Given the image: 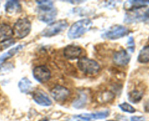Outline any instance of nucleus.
<instances>
[{
    "label": "nucleus",
    "instance_id": "6ab92c4d",
    "mask_svg": "<svg viewBox=\"0 0 149 121\" xmlns=\"http://www.w3.org/2000/svg\"><path fill=\"white\" fill-rule=\"evenodd\" d=\"M138 61L141 64L149 62V45L143 47L140 51L138 56Z\"/></svg>",
    "mask_w": 149,
    "mask_h": 121
},
{
    "label": "nucleus",
    "instance_id": "9b49d317",
    "mask_svg": "<svg viewBox=\"0 0 149 121\" xmlns=\"http://www.w3.org/2000/svg\"><path fill=\"white\" fill-rule=\"evenodd\" d=\"M33 100L37 104L43 106H49L52 104L49 96L42 90H37L33 94Z\"/></svg>",
    "mask_w": 149,
    "mask_h": 121
},
{
    "label": "nucleus",
    "instance_id": "1a4fd4ad",
    "mask_svg": "<svg viewBox=\"0 0 149 121\" xmlns=\"http://www.w3.org/2000/svg\"><path fill=\"white\" fill-rule=\"evenodd\" d=\"M110 111L104 110L101 112H96L93 113H84L78 115L74 116V118H79L83 121H90L91 120H98V119H105L109 115Z\"/></svg>",
    "mask_w": 149,
    "mask_h": 121
},
{
    "label": "nucleus",
    "instance_id": "ddd939ff",
    "mask_svg": "<svg viewBox=\"0 0 149 121\" xmlns=\"http://www.w3.org/2000/svg\"><path fill=\"white\" fill-rule=\"evenodd\" d=\"M14 34L13 29L7 24H1L0 26V43H4L11 39Z\"/></svg>",
    "mask_w": 149,
    "mask_h": 121
},
{
    "label": "nucleus",
    "instance_id": "aec40b11",
    "mask_svg": "<svg viewBox=\"0 0 149 121\" xmlns=\"http://www.w3.org/2000/svg\"><path fill=\"white\" fill-rule=\"evenodd\" d=\"M86 102H87V96L84 93H81L79 97L74 102L73 106L74 108H77V109H81L85 106Z\"/></svg>",
    "mask_w": 149,
    "mask_h": 121
},
{
    "label": "nucleus",
    "instance_id": "2eb2a0df",
    "mask_svg": "<svg viewBox=\"0 0 149 121\" xmlns=\"http://www.w3.org/2000/svg\"><path fill=\"white\" fill-rule=\"evenodd\" d=\"M4 10L7 13L13 15L21 12L22 8L17 1H7L4 5Z\"/></svg>",
    "mask_w": 149,
    "mask_h": 121
},
{
    "label": "nucleus",
    "instance_id": "f03ea898",
    "mask_svg": "<svg viewBox=\"0 0 149 121\" xmlns=\"http://www.w3.org/2000/svg\"><path fill=\"white\" fill-rule=\"evenodd\" d=\"M93 26V22L90 19L84 18L74 23L68 32V36L71 39H78L88 31Z\"/></svg>",
    "mask_w": 149,
    "mask_h": 121
},
{
    "label": "nucleus",
    "instance_id": "20e7f679",
    "mask_svg": "<svg viewBox=\"0 0 149 121\" xmlns=\"http://www.w3.org/2000/svg\"><path fill=\"white\" fill-rule=\"evenodd\" d=\"M68 27V23L65 20L52 22L41 32V35L45 37H51L64 31Z\"/></svg>",
    "mask_w": 149,
    "mask_h": 121
},
{
    "label": "nucleus",
    "instance_id": "dca6fc26",
    "mask_svg": "<svg viewBox=\"0 0 149 121\" xmlns=\"http://www.w3.org/2000/svg\"><path fill=\"white\" fill-rule=\"evenodd\" d=\"M18 87L20 92L23 93H29L33 90V84L27 77H23L18 83Z\"/></svg>",
    "mask_w": 149,
    "mask_h": 121
},
{
    "label": "nucleus",
    "instance_id": "7ed1b4c3",
    "mask_svg": "<svg viewBox=\"0 0 149 121\" xmlns=\"http://www.w3.org/2000/svg\"><path fill=\"white\" fill-rule=\"evenodd\" d=\"M77 66L81 71L87 75H95L100 69V65L93 59L82 57L77 62Z\"/></svg>",
    "mask_w": 149,
    "mask_h": 121
},
{
    "label": "nucleus",
    "instance_id": "0eeeda50",
    "mask_svg": "<svg viewBox=\"0 0 149 121\" xmlns=\"http://www.w3.org/2000/svg\"><path fill=\"white\" fill-rule=\"evenodd\" d=\"M33 77L39 83H45L50 79L51 71L45 66H38L33 69Z\"/></svg>",
    "mask_w": 149,
    "mask_h": 121
},
{
    "label": "nucleus",
    "instance_id": "9d476101",
    "mask_svg": "<svg viewBox=\"0 0 149 121\" xmlns=\"http://www.w3.org/2000/svg\"><path fill=\"white\" fill-rule=\"evenodd\" d=\"M113 61L118 66H126L130 61L131 56L125 50H120L113 53Z\"/></svg>",
    "mask_w": 149,
    "mask_h": 121
},
{
    "label": "nucleus",
    "instance_id": "a211bd4d",
    "mask_svg": "<svg viewBox=\"0 0 149 121\" xmlns=\"http://www.w3.org/2000/svg\"><path fill=\"white\" fill-rule=\"evenodd\" d=\"M143 93V90L135 89V90H132L128 93V99L132 103L137 104L142 99Z\"/></svg>",
    "mask_w": 149,
    "mask_h": 121
},
{
    "label": "nucleus",
    "instance_id": "f8f14e48",
    "mask_svg": "<svg viewBox=\"0 0 149 121\" xmlns=\"http://www.w3.org/2000/svg\"><path fill=\"white\" fill-rule=\"evenodd\" d=\"M82 52V49L79 46L74 45H69L63 50V55L65 58L69 60L77 59Z\"/></svg>",
    "mask_w": 149,
    "mask_h": 121
},
{
    "label": "nucleus",
    "instance_id": "5701e85b",
    "mask_svg": "<svg viewBox=\"0 0 149 121\" xmlns=\"http://www.w3.org/2000/svg\"><path fill=\"white\" fill-rule=\"evenodd\" d=\"M145 118L143 117H138V116H133L131 118V121H144Z\"/></svg>",
    "mask_w": 149,
    "mask_h": 121
},
{
    "label": "nucleus",
    "instance_id": "4be33fe9",
    "mask_svg": "<svg viewBox=\"0 0 149 121\" xmlns=\"http://www.w3.org/2000/svg\"><path fill=\"white\" fill-rule=\"evenodd\" d=\"M135 48V40H134L133 36H130L127 40V49L131 52H133Z\"/></svg>",
    "mask_w": 149,
    "mask_h": 121
},
{
    "label": "nucleus",
    "instance_id": "b1692460",
    "mask_svg": "<svg viewBox=\"0 0 149 121\" xmlns=\"http://www.w3.org/2000/svg\"><path fill=\"white\" fill-rule=\"evenodd\" d=\"M144 110H145V112L149 113V100L147 101L144 104Z\"/></svg>",
    "mask_w": 149,
    "mask_h": 121
},
{
    "label": "nucleus",
    "instance_id": "412c9836",
    "mask_svg": "<svg viewBox=\"0 0 149 121\" xmlns=\"http://www.w3.org/2000/svg\"><path fill=\"white\" fill-rule=\"evenodd\" d=\"M119 107L120 108L121 110H122L125 112H127V113H134L135 112V109L130 105V104L124 102V103L121 104L119 105Z\"/></svg>",
    "mask_w": 149,
    "mask_h": 121
},
{
    "label": "nucleus",
    "instance_id": "393cba45",
    "mask_svg": "<svg viewBox=\"0 0 149 121\" xmlns=\"http://www.w3.org/2000/svg\"><path fill=\"white\" fill-rule=\"evenodd\" d=\"M40 121H49V120H42Z\"/></svg>",
    "mask_w": 149,
    "mask_h": 121
},
{
    "label": "nucleus",
    "instance_id": "39448f33",
    "mask_svg": "<svg viewBox=\"0 0 149 121\" xmlns=\"http://www.w3.org/2000/svg\"><path fill=\"white\" fill-rule=\"evenodd\" d=\"M13 30L17 38L23 39L30 33L31 30V23L26 17L20 18L15 23Z\"/></svg>",
    "mask_w": 149,
    "mask_h": 121
},
{
    "label": "nucleus",
    "instance_id": "4468645a",
    "mask_svg": "<svg viewBox=\"0 0 149 121\" xmlns=\"http://www.w3.org/2000/svg\"><path fill=\"white\" fill-rule=\"evenodd\" d=\"M149 4V1H128L124 5V8L129 11L139 10L146 7Z\"/></svg>",
    "mask_w": 149,
    "mask_h": 121
},
{
    "label": "nucleus",
    "instance_id": "f257e3e1",
    "mask_svg": "<svg viewBox=\"0 0 149 121\" xmlns=\"http://www.w3.org/2000/svg\"><path fill=\"white\" fill-rule=\"evenodd\" d=\"M39 7L38 18L43 23H49L55 18L57 15V10L54 7L52 1H36Z\"/></svg>",
    "mask_w": 149,
    "mask_h": 121
},
{
    "label": "nucleus",
    "instance_id": "6e6552de",
    "mask_svg": "<svg viewBox=\"0 0 149 121\" xmlns=\"http://www.w3.org/2000/svg\"><path fill=\"white\" fill-rule=\"evenodd\" d=\"M51 96L58 102H64L70 96V90L62 85H56L51 90Z\"/></svg>",
    "mask_w": 149,
    "mask_h": 121
},
{
    "label": "nucleus",
    "instance_id": "f3484780",
    "mask_svg": "<svg viewBox=\"0 0 149 121\" xmlns=\"http://www.w3.org/2000/svg\"><path fill=\"white\" fill-rule=\"evenodd\" d=\"M23 45H18L16 47H15V48H11L10 50H9L7 52H4V53H3L2 55H0V64H3V63L5 62L7 60L10 59V58H12L13 55H15L16 53H17L20 50L23 49Z\"/></svg>",
    "mask_w": 149,
    "mask_h": 121
},
{
    "label": "nucleus",
    "instance_id": "423d86ee",
    "mask_svg": "<svg viewBox=\"0 0 149 121\" xmlns=\"http://www.w3.org/2000/svg\"><path fill=\"white\" fill-rule=\"evenodd\" d=\"M128 33H129V29L121 25H116L109 28L106 31L103 33V34H102V36L105 39L114 40L124 37Z\"/></svg>",
    "mask_w": 149,
    "mask_h": 121
},
{
    "label": "nucleus",
    "instance_id": "a878e982",
    "mask_svg": "<svg viewBox=\"0 0 149 121\" xmlns=\"http://www.w3.org/2000/svg\"><path fill=\"white\" fill-rule=\"evenodd\" d=\"M107 121H116V120H107Z\"/></svg>",
    "mask_w": 149,
    "mask_h": 121
}]
</instances>
